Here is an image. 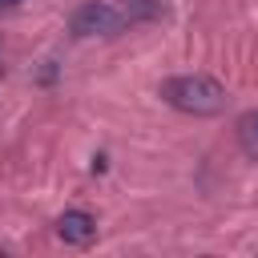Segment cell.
Returning a JSON list of instances; mask_svg holds the SVG:
<instances>
[{
  "mask_svg": "<svg viewBox=\"0 0 258 258\" xmlns=\"http://www.w3.org/2000/svg\"><path fill=\"white\" fill-rule=\"evenodd\" d=\"M161 97H165V105H173L177 113H189V117H214L230 101L226 85H218L206 73H181V77L161 81Z\"/></svg>",
  "mask_w": 258,
  "mask_h": 258,
  "instance_id": "cell-1",
  "label": "cell"
},
{
  "mask_svg": "<svg viewBox=\"0 0 258 258\" xmlns=\"http://www.w3.org/2000/svg\"><path fill=\"white\" fill-rule=\"evenodd\" d=\"M69 28H73V36H117L129 28V20H125L121 4H113V0H85L69 16Z\"/></svg>",
  "mask_w": 258,
  "mask_h": 258,
  "instance_id": "cell-2",
  "label": "cell"
},
{
  "mask_svg": "<svg viewBox=\"0 0 258 258\" xmlns=\"http://www.w3.org/2000/svg\"><path fill=\"white\" fill-rule=\"evenodd\" d=\"M56 238L69 242V246H89L97 238V218L85 214V210H64L56 218Z\"/></svg>",
  "mask_w": 258,
  "mask_h": 258,
  "instance_id": "cell-3",
  "label": "cell"
},
{
  "mask_svg": "<svg viewBox=\"0 0 258 258\" xmlns=\"http://www.w3.org/2000/svg\"><path fill=\"white\" fill-rule=\"evenodd\" d=\"M121 12H125V20H129V28H133V24L157 20V16H161V4H157V0H121Z\"/></svg>",
  "mask_w": 258,
  "mask_h": 258,
  "instance_id": "cell-4",
  "label": "cell"
},
{
  "mask_svg": "<svg viewBox=\"0 0 258 258\" xmlns=\"http://www.w3.org/2000/svg\"><path fill=\"white\" fill-rule=\"evenodd\" d=\"M238 145H242L246 157H258V109H250L238 121Z\"/></svg>",
  "mask_w": 258,
  "mask_h": 258,
  "instance_id": "cell-5",
  "label": "cell"
},
{
  "mask_svg": "<svg viewBox=\"0 0 258 258\" xmlns=\"http://www.w3.org/2000/svg\"><path fill=\"white\" fill-rule=\"evenodd\" d=\"M20 0H0V12H8V8H16Z\"/></svg>",
  "mask_w": 258,
  "mask_h": 258,
  "instance_id": "cell-6",
  "label": "cell"
}]
</instances>
